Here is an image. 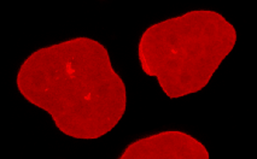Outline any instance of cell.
Here are the masks:
<instances>
[{"mask_svg": "<svg viewBox=\"0 0 257 159\" xmlns=\"http://www.w3.org/2000/svg\"><path fill=\"white\" fill-rule=\"evenodd\" d=\"M209 152L192 135L168 130L130 143L118 159H209Z\"/></svg>", "mask_w": 257, "mask_h": 159, "instance_id": "cell-3", "label": "cell"}, {"mask_svg": "<svg viewBox=\"0 0 257 159\" xmlns=\"http://www.w3.org/2000/svg\"><path fill=\"white\" fill-rule=\"evenodd\" d=\"M17 89L46 111L59 131L73 139H99L121 121L127 107L122 77L104 45L74 38L43 47L20 67Z\"/></svg>", "mask_w": 257, "mask_h": 159, "instance_id": "cell-1", "label": "cell"}, {"mask_svg": "<svg viewBox=\"0 0 257 159\" xmlns=\"http://www.w3.org/2000/svg\"><path fill=\"white\" fill-rule=\"evenodd\" d=\"M237 43V31L216 11L196 10L149 27L138 45L142 70L169 99L202 91Z\"/></svg>", "mask_w": 257, "mask_h": 159, "instance_id": "cell-2", "label": "cell"}]
</instances>
